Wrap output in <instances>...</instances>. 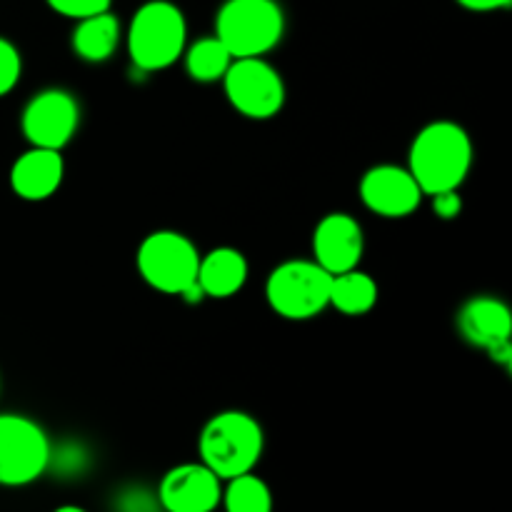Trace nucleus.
<instances>
[{"label": "nucleus", "instance_id": "1", "mask_svg": "<svg viewBox=\"0 0 512 512\" xmlns=\"http://www.w3.org/2000/svg\"><path fill=\"white\" fill-rule=\"evenodd\" d=\"M470 165H473V140L465 128L450 120L425 125L410 145L408 170L423 195L458 190L468 178Z\"/></svg>", "mask_w": 512, "mask_h": 512}, {"label": "nucleus", "instance_id": "2", "mask_svg": "<svg viewBox=\"0 0 512 512\" xmlns=\"http://www.w3.org/2000/svg\"><path fill=\"white\" fill-rule=\"evenodd\" d=\"M263 428L243 410L218 413L200 433V463L208 465L220 480L248 473L263 455Z\"/></svg>", "mask_w": 512, "mask_h": 512}, {"label": "nucleus", "instance_id": "3", "mask_svg": "<svg viewBox=\"0 0 512 512\" xmlns=\"http://www.w3.org/2000/svg\"><path fill=\"white\" fill-rule=\"evenodd\" d=\"M188 43V28L180 8L168 0H148L135 10L128 28L130 60L145 73L170 68Z\"/></svg>", "mask_w": 512, "mask_h": 512}, {"label": "nucleus", "instance_id": "4", "mask_svg": "<svg viewBox=\"0 0 512 512\" xmlns=\"http://www.w3.org/2000/svg\"><path fill=\"white\" fill-rule=\"evenodd\" d=\"M285 33L278 0H225L215 18V38L233 58H258L273 50Z\"/></svg>", "mask_w": 512, "mask_h": 512}, {"label": "nucleus", "instance_id": "5", "mask_svg": "<svg viewBox=\"0 0 512 512\" xmlns=\"http://www.w3.org/2000/svg\"><path fill=\"white\" fill-rule=\"evenodd\" d=\"M200 253L193 240L175 230L150 233L138 248V273L150 288L165 295H203L198 288Z\"/></svg>", "mask_w": 512, "mask_h": 512}, {"label": "nucleus", "instance_id": "6", "mask_svg": "<svg viewBox=\"0 0 512 512\" xmlns=\"http://www.w3.org/2000/svg\"><path fill=\"white\" fill-rule=\"evenodd\" d=\"M330 280L315 260H288L270 273L265 298L280 318L308 320L330 305Z\"/></svg>", "mask_w": 512, "mask_h": 512}, {"label": "nucleus", "instance_id": "7", "mask_svg": "<svg viewBox=\"0 0 512 512\" xmlns=\"http://www.w3.org/2000/svg\"><path fill=\"white\" fill-rule=\"evenodd\" d=\"M50 440L35 420L18 413L0 415V485H28L50 465Z\"/></svg>", "mask_w": 512, "mask_h": 512}, {"label": "nucleus", "instance_id": "8", "mask_svg": "<svg viewBox=\"0 0 512 512\" xmlns=\"http://www.w3.org/2000/svg\"><path fill=\"white\" fill-rule=\"evenodd\" d=\"M225 95L240 115L268 120L280 113L285 103V85L278 70L258 58H233L223 75Z\"/></svg>", "mask_w": 512, "mask_h": 512}, {"label": "nucleus", "instance_id": "9", "mask_svg": "<svg viewBox=\"0 0 512 512\" xmlns=\"http://www.w3.org/2000/svg\"><path fill=\"white\" fill-rule=\"evenodd\" d=\"M78 120V100L68 90L48 88L28 100L23 118H20V128H23L25 140L35 148L60 150L75 135Z\"/></svg>", "mask_w": 512, "mask_h": 512}, {"label": "nucleus", "instance_id": "10", "mask_svg": "<svg viewBox=\"0 0 512 512\" xmlns=\"http://www.w3.org/2000/svg\"><path fill=\"white\" fill-rule=\"evenodd\" d=\"M360 200L365 208L383 218H405L415 213L423 200V190L413 173L398 165H375L360 180Z\"/></svg>", "mask_w": 512, "mask_h": 512}, {"label": "nucleus", "instance_id": "11", "mask_svg": "<svg viewBox=\"0 0 512 512\" xmlns=\"http://www.w3.org/2000/svg\"><path fill=\"white\" fill-rule=\"evenodd\" d=\"M460 333L468 343L488 350L490 358L500 365L512 363V318L508 305L500 303L498 298L480 295L473 298L463 310H460Z\"/></svg>", "mask_w": 512, "mask_h": 512}, {"label": "nucleus", "instance_id": "12", "mask_svg": "<svg viewBox=\"0 0 512 512\" xmlns=\"http://www.w3.org/2000/svg\"><path fill=\"white\" fill-rule=\"evenodd\" d=\"M223 480L205 463H185L160 480V505L170 512H208L223 498Z\"/></svg>", "mask_w": 512, "mask_h": 512}, {"label": "nucleus", "instance_id": "13", "mask_svg": "<svg viewBox=\"0 0 512 512\" xmlns=\"http://www.w3.org/2000/svg\"><path fill=\"white\" fill-rule=\"evenodd\" d=\"M363 248V228H360V223L353 215L330 213L315 225V263L328 270L330 275L358 268L360 258H363Z\"/></svg>", "mask_w": 512, "mask_h": 512}, {"label": "nucleus", "instance_id": "14", "mask_svg": "<svg viewBox=\"0 0 512 512\" xmlns=\"http://www.w3.org/2000/svg\"><path fill=\"white\" fill-rule=\"evenodd\" d=\"M65 163L60 150L53 148H30L20 155L10 168V188L18 198L38 203L50 198L63 183Z\"/></svg>", "mask_w": 512, "mask_h": 512}, {"label": "nucleus", "instance_id": "15", "mask_svg": "<svg viewBox=\"0 0 512 512\" xmlns=\"http://www.w3.org/2000/svg\"><path fill=\"white\" fill-rule=\"evenodd\" d=\"M248 280V260L235 248H215L198 265V288L208 298H230Z\"/></svg>", "mask_w": 512, "mask_h": 512}, {"label": "nucleus", "instance_id": "16", "mask_svg": "<svg viewBox=\"0 0 512 512\" xmlns=\"http://www.w3.org/2000/svg\"><path fill=\"white\" fill-rule=\"evenodd\" d=\"M120 23L110 10L78 20L73 33V50L88 63H103L118 50Z\"/></svg>", "mask_w": 512, "mask_h": 512}, {"label": "nucleus", "instance_id": "17", "mask_svg": "<svg viewBox=\"0 0 512 512\" xmlns=\"http://www.w3.org/2000/svg\"><path fill=\"white\" fill-rule=\"evenodd\" d=\"M378 303V283L358 268L335 273L330 280V305L343 315H365Z\"/></svg>", "mask_w": 512, "mask_h": 512}, {"label": "nucleus", "instance_id": "18", "mask_svg": "<svg viewBox=\"0 0 512 512\" xmlns=\"http://www.w3.org/2000/svg\"><path fill=\"white\" fill-rule=\"evenodd\" d=\"M185 68H188L190 78L200 80V83H213V80H223L225 70L233 63L230 50L220 43L218 38H200L195 40L190 48H185Z\"/></svg>", "mask_w": 512, "mask_h": 512}, {"label": "nucleus", "instance_id": "19", "mask_svg": "<svg viewBox=\"0 0 512 512\" xmlns=\"http://www.w3.org/2000/svg\"><path fill=\"white\" fill-rule=\"evenodd\" d=\"M220 503L230 512H268L273 508V493L258 475H253V470H248L228 478Z\"/></svg>", "mask_w": 512, "mask_h": 512}, {"label": "nucleus", "instance_id": "20", "mask_svg": "<svg viewBox=\"0 0 512 512\" xmlns=\"http://www.w3.org/2000/svg\"><path fill=\"white\" fill-rule=\"evenodd\" d=\"M20 73H23V60L18 48L10 40L0 38V98L18 85Z\"/></svg>", "mask_w": 512, "mask_h": 512}, {"label": "nucleus", "instance_id": "21", "mask_svg": "<svg viewBox=\"0 0 512 512\" xmlns=\"http://www.w3.org/2000/svg\"><path fill=\"white\" fill-rule=\"evenodd\" d=\"M55 13L65 15V18H88V15L105 13L110 10V3L113 0H45Z\"/></svg>", "mask_w": 512, "mask_h": 512}, {"label": "nucleus", "instance_id": "22", "mask_svg": "<svg viewBox=\"0 0 512 512\" xmlns=\"http://www.w3.org/2000/svg\"><path fill=\"white\" fill-rule=\"evenodd\" d=\"M430 198H433L435 215L443 220L458 218L460 210H463V200H460L458 190H443V193H435L430 195Z\"/></svg>", "mask_w": 512, "mask_h": 512}, {"label": "nucleus", "instance_id": "23", "mask_svg": "<svg viewBox=\"0 0 512 512\" xmlns=\"http://www.w3.org/2000/svg\"><path fill=\"white\" fill-rule=\"evenodd\" d=\"M463 8L475 10V13H490V10H500L508 8L512 0H458Z\"/></svg>", "mask_w": 512, "mask_h": 512}]
</instances>
